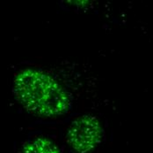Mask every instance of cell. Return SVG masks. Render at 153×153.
Here are the masks:
<instances>
[{
  "label": "cell",
  "instance_id": "6da1fadb",
  "mask_svg": "<svg viewBox=\"0 0 153 153\" xmlns=\"http://www.w3.org/2000/svg\"><path fill=\"white\" fill-rule=\"evenodd\" d=\"M13 94L19 104L39 116H58L70 108L67 92L42 71L26 69L19 73L13 82Z\"/></svg>",
  "mask_w": 153,
  "mask_h": 153
},
{
  "label": "cell",
  "instance_id": "7a4b0ae2",
  "mask_svg": "<svg viewBox=\"0 0 153 153\" xmlns=\"http://www.w3.org/2000/svg\"><path fill=\"white\" fill-rule=\"evenodd\" d=\"M101 127L98 120L90 115H84L71 123L68 140L71 146L80 152L91 150L99 142Z\"/></svg>",
  "mask_w": 153,
  "mask_h": 153
},
{
  "label": "cell",
  "instance_id": "3957f363",
  "mask_svg": "<svg viewBox=\"0 0 153 153\" xmlns=\"http://www.w3.org/2000/svg\"><path fill=\"white\" fill-rule=\"evenodd\" d=\"M25 153H58L56 147L49 141L40 138L30 142Z\"/></svg>",
  "mask_w": 153,
  "mask_h": 153
}]
</instances>
